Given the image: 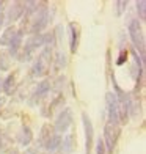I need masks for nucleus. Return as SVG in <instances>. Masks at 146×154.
Here are the masks:
<instances>
[{"label": "nucleus", "mask_w": 146, "mask_h": 154, "mask_svg": "<svg viewBox=\"0 0 146 154\" xmlns=\"http://www.w3.org/2000/svg\"><path fill=\"white\" fill-rule=\"evenodd\" d=\"M129 35H130L132 43L135 46V52L140 51V58L144 61V36H143L140 22L137 19H132L129 22Z\"/></svg>", "instance_id": "nucleus-1"}, {"label": "nucleus", "mask_w": 146, "mask_h": 154, "mask_svg": "<svg viewBox=\"0 0 146 154\" xmlns=\"http://www.w3.org/2000/svg\"><path fill=\"white\" fill-rule=\"evenodd\" d=\"M50 60H52V51L49 47H46L44 51L39 54V57L36 58V61H35L32 74L35 77H43L49 71V68H50Z\"/></svg>", "instance_id": "nucleus-2"}, {"label": "nucleus", "mask_w": 146, "mask_h": 154, "mask_svg": "<svg viewBox=\"0 0 146 154\" xmlns=\"http://www.w3.org/2000/svg\"><path fill=\"white\" fill-rule=\"evenodd\" d=\"M120 137V126L115 124H105V129H104V146H105V152H113V148L116 145V140Z\"/></svg>", "instance_id": "nucleus-3"}, {"label": "nucleus", "mask_w": 146, "mask_h": 154, "mask_svg": "<svg viewBox=\"0 0 146 154\" xmlns=\"http://www.w3.org/2000/svg\"><path fill=\"white\" fill-rule=\"evenodd\" d=\"M43 46V35H32V36L29 38V41L25 43L24 46V51L22 54H20V60L22 61H29L32 57H33V54L38 51V49Z\"/></svg>", "instance_id": "nucleus-4"}, {"label": "nucleus", "mask_w": 146, "mask_h": 154, "mask_svg": "<svg viewBox=\"0 0 146 154\" xmlns=\"http://www.w3.org/2000/svg\"><path fill=\"white\" fill-rule=\"evenodd\" d=\"M72 123V112L71 109H63L61 110V113L58 115L57 121H55V134H63V132H66L69 129V126H71Z\"/></svg>", "instance_id": "nucleus-5"}, {"label": "nucleus", "mask_w": 146, "mask_h": 154, "mask_svg": "<svg viewBox=\"0 0 146 154\" xmlns=\"http://www.w3.org/2000/svg\"><path fill=\"white\" fill-rule=\"evenodd\" d=\"M82 121H83V128H85V154H91L94 129H93V124H91V121H90L87 113H82Z\"/></svg>", "instance_id": "nucleus-6"}, {"label": "nucleus", "mask_w": 146, "mask_h": 154, "mask_svg": "<svg viewBox=\"0 0 146 154\" xmlns=\"http://www.w3.org/2000/svg\"><path fill=\"white\" fill-rule=\"evenodd\" d=\"M105 102H107V113H108V123L110 124H115V126H120V118H118V102H116V97L113 93H107L105 96Z\"/></svg>", "instance_id": "nucleus-7"}, {"label": "nucleus", "mask_w": 146, "mask_h": 154, "mask_svg": "<svg viewBox=\"0 0 146 154\" xmlns=\"http://www.w3.org/2000/svg\"><path fill=\"white\" fill-rule=\"evenodd\" d=\"M79 39H80V27L79 24L71 22L69 24V47H71L72 54H75L79 47Z\"/></svg>", "instance_id": "nucleus-8"}, {"label": "nucleus", "mask_w": 146, "mask_h": 154, "mask_svg": "<svg viewBox=\"0 0 146 154\" xmlns=\"http://www.w3.org/2000/svg\"><path fill=\"white\" fill-rule=\"evenodd\" d=\"M24 14V3L22 2H14L11 8L6 13V20L8 22H16V20Z\"/></svg>", "instance_id": "nucleus-9"}, {"label": "nucleus", "mask_w": 146, "mask_h": 154, "mask_svg": "<svg viewBox=\"0 0 146 154\" xmlns=\"http://www.w3.org/2000/svg\"><path fill=\"white\" fill-rule=\"evenodd\" d=\"M49 88H50V82L49 80H43L41 83H38V87L33 93V97H32V104H36L38 101L43 99V97L49 93Z\"/></svg>", "instance_id": "nucleus-10"}, {"label": "nucleus", "mask_w": 146, "mask_h": 154, "mask_svg": "<svg viewBox=\"0 0 146 154\" xmlns=\"http://www.w3.org/2000/svg\"><path fill=\"white\" fill-rule=\"evenodd\" d=\"M55 135V131L53 128H50L49 124H44L43 128H41V137H39V145L43 146V148H46V145L49 143V140H50L52 137Z\"/></svg>", "instance_id": "nucleus-11"}, {"label": "nucleus", "mask_w": 146, "mask_h": 154, "mask_svg": "<svg viewBox=\"0 0 146 154\" xmlns=\"http://www.w3.org/2000/svg\"><path fill=\"white\" fill-rule=\"evenodd\" d=\"M17 140L19 143L22 146H27L32 140H33V134H32V129L29 128V126H22V129H20L19 135H17Z\"/></svg>", "instance_id": "nucleus-12"}, {"label": "nucleus", "mask_w": 146, "mask_h": 154, "mask_svg": "<svg viewBox=\"0 0 146 154\" xmlns=\"http://www.w3.org/2000/svg\"><path fill=\"white\" fill-rule=\"evenodd\" d=\"M16 33H17V30L14 29V27H8V29L2 33V36H0V46H8L10 47L11 41L16 36Z\"/></svg>", "instance_id": "nucleus-13"}, {"label": "nucleus", "mask_w": 146, "mask_h": 154, "mask_svg": "<svg viewBox=\"0 0 146 154\" xmlns=\"http://www.w3.org/2000/svg\"><path fill=\"white\" fill-rule=\"evenodd\" d=\"M20 44H22V33L17 30L14 39H13L11 44H10V55H11V57H16V55H17L19 49H20Z\"/></svg>", "instance_id": "nucleus-14"}, {"label": "nucleus", "mask_w": 146, "mask_h": 154, "mask_svg": "<svg viewBox=\"0 0 146 154\" xmlns=\"http://www.w3.org/2000/svg\"><path fill=\"white\" fill-rule=\"evenodd\" d=\"M61 146V135H58V134H55L50 140H49V143L46 145V149L49 151V152H55L58 148Z\"/></svg>", "instance_id": "nucleus-15"}, {"label": "nucleus", "mask_w": 146, "mask_h": 154, "mask_svg": "<svg viewBox=\"0 0 146 154\" xmlns=\"http://www.w3.org/2000/svg\"><path fill=\"white\" fill-rule=\"evenodd\" d=\"M14 82H16V75H14V74H10V75L3 80V87H2V90H3L6 94H11V93H13V88H14Z\"/></svg>", "instance_id": "nucleus-16"}, {"label": "nucleus", "mask_w": 146, "mask_h": 154, "mask_svg": "<svg viewBox=\"0 0 146 154\" xmlns=\"http://www.w3.org/2000/svg\"><path fill=\"white\" fill-rule=\"evenodd\" d=\"M10 55L6 52H0V71H8L10 69Z\"/></svg>", "instance_id": "nucleus-17"}, {"label": "nucleus", "mask_w": 146, "mask_h": 154, "mask_svg": "<svg viewBox=\"0 0 146 154\" xmlns=\"http://www.w3.org/2000/svg\"><path fill=\"white\" fill-rule=\"evenodd\" d=\"M137 11H138V14H140V19L146 20V2L144 0L137 2Z\"/></svg>", "instance_id": "nucleus-18"}, {"label": "nucleus", "mask_w": 146, "mask_h": 154, "mask_svg": "<svg viewBox=\"0 0 146 154\" xmlns=\"http://www.w3.org/2000/svg\"><path fill=\"white\" fill-rule=\"evenodd\" d=\"M115 6H116V14L120 16V14H123V11L127 8V0H116Z\"/></svg>", "instance_id": "nucleus-19"}, {"label": "nucleus", "mask_w": 146, "mask_h": 154, "mask_svg": "<svg viewBox=\"0 0 146 154\" xmlns=\"http://www.w3.org/2000/svg\"><path fill=\"white\" fill-rule=\"evenodd\" d=\"M55 69H61L65 65H66V57L63 54H57V58H55Z\"/></svg>", "instance_id": "nucleus-20"}, {"label": "nucleus", "mask_w": 146, "mask_h": 154, "mask_svg": "<svg viewBox=\"0 0 146 154\" xmlns=\"http://www.w3.org/2000/svg\"><path fill=\"white\" fill-rule=\"evenodd\" d=\"M72 149V135H66L65 137V142H63V151L69 152Z\"/></svg>", "instance_id": "nucleus-21"}, {"label": "nucleus", "mask_w": 146, "mask_h": 154, "mask_svg": "<svg viewBox=\"0 0 146 154\" xmlns=\"http://www.w3.org/2000/svg\"><path fill=\"white\" fill-rule=\"evenodd\" d=\"M127 60V51L126 49H121V52H120V57H118V60H116V65H124V61Z\"/></svg>", "instance_id": "nucleus-22"}, {"label": "nucleus", "mask_w": 146, "mask_h": 154, "mask_svg": "<svg viewBox=\"0 0 146 154\" xmlns=\"http://www.w3.org/2000/svg\"><path fill=\"white\" fill-rule=\"evenodd\" d=\"M96 154H105V146H104L102 138H99L96 142Z\"/></svg>", "instance_id": "nucleus-23"}, {"label": "nucleus", "mask_w": 146, "mask_h": 154, "mask_svg": "<svg viewBox=\"0 0 146 154\" xmlns=\"http://www.w3.org/2000/svg\"><path fill=\"white\" fill-rule=\"evenodd\" d=\"M2 87H3V79H0V91H2Z\"/></svg>", "instance_id": "nucleus-24"}, {"label": "nucleus", "mask_w": 146, "mask_h": 154, "mask_svg": "<svg viewBox=\"0 0 146 154\" xmlns=\"http://www.w3.org/2000/svg\"><path fill=\"white\" fill-rule=\"evenodd\" d=\"M3 5H5L3 2H0V11H2V10H3Z\"/></svg>", "instance_id": "nucleus-25"}, {"label": "nucleus", "mask_w": 146, "mask_h": 154, "mask_svg": "<svg viewBox=\"0 0 146 154\" xmlns=\"http://www.w3.org/2000/svg\"><path fill=\"white\" fill-rule=\"evenodd\" d=\"M2 24H3V20H2V16H0V29H2Z\"/></svg>", "instance_id": "nucleus-26"}, {"label": "nucleus", "mask_w": 146, "mask_h": 154, "mask_svg": "<svg viewBox=\"0 0 146 154\" xmlns=\"http://www.w3.org/2000/svg\"><path fill=\"white\" fill-rule=\"evenodd\" d=\"M3 101H5V99H0V107H2V104H3Z\"/></svg>", "instance_id": "nucleus-27"}]
</instances>
